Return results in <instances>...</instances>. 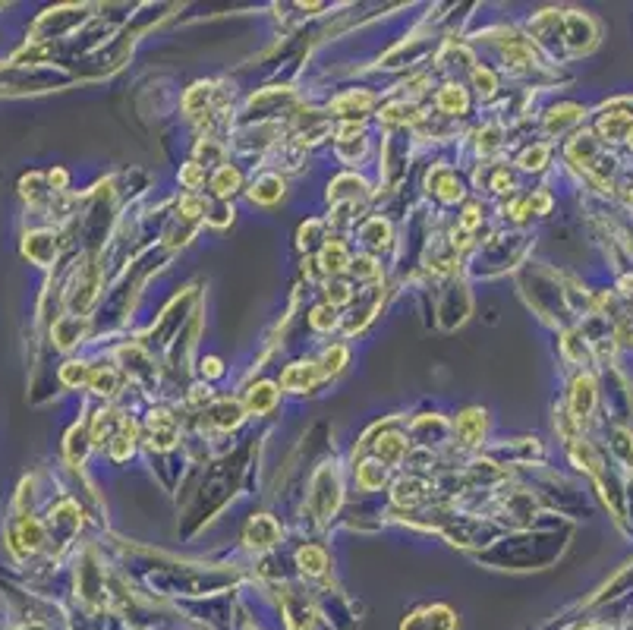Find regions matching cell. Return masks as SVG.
<instances>
[{"mask_svg":"<svg viewBox=\"0 0 633 630\" xmlns=\"http://www.w3.org/2000/svg\"><path fill=\"white\" fill-rule=\"evenodd\" d=\"M312 382H315V365H309V363L290 365V369L284 372V378H280V384H284L287 391H306Z\"/></svg>","mask_w":633,"mask_h":630,"instance_id":"cell-1","label":"cell"},{"mask_svg":"<svg viewBox=\"0 0 633 630\" xmlns=\"http://www.w3.org/2000/svg\"><path fill=\"white\" fill-rule=\"evenodd\" d=\"M274 400H278V391H274L271 384H259V388H253V394H249V410H253V413H265V410L274 407Z\"/></svg>","mask_w":633,"mask_h":630,"instance_id":"cell-2","label":"cell"},{"mask_svg":"<svg viewBox=\"0 0 633 630\" xmlns=\"http://www.w3.org/2000/svg\"><path fill=\"white\" fill-rule=\"evenodd\" d=\"M404 447H406V441L400 438V435H385V438L378 441V457H385L387 463H397V460L404 457Z\"/></svg>","mask_w":633,"mask_h":630,"instance_id":"cell-3","label":"cell"},{"mask_svg":"<svg viewBox=\"0 0 633 630\" xmlns=\"http://www.w3.org/2000/svg\"><path fill=\"white\" fill-rule=\"evenodd\" d=\"M297 561H299V567H303V570H309V573H322V570H325V564H328L325 552H322V548H315V545L303 548Z\"/></svg>","mask_w":633,"mask_h":630,"instance_id":"cell-4","label":"cell"},{"mask_svg":"<svg viewBox=\"0 0 633 630\" xmlns=\"http://www.w3.org/2000/svg\"><path fill=\"white\" fill-rule=\"evenodd\" d=\"M589 407H592V382H589V378H580V382H576V391H574L576 416H586Z\"/></svg>","mask_w":633,"mask_h":630,"instance_id":"cell-5","label":"cell"},{"mask_svg":"<svg viewBox=\"0 0 633 630\" xmlns=\"http://www.w3.org/2000/svg\"><path fill=\"white\" fill-rule=\"evenodd\" d=\"M438 107H444V111H463V107H467V98H463L460 88L448 85L441 94H438Z\"/></svg>","mask_w":633,"mask_h":630,"instance_id":"cell-6","label":"cell"},{"mask_svg":"<svg viewBox=\"0 0 633 630\" xmlns=\"http://www.w3.org/2000/svg\"><path fill=\"white\" fill-rule=\"evenodd\" d=\"M381 479H385V470H381V463H362L360 470V485L362 489H375V485H381Z\"/></svg>","mask_w":633,"mask_h":630,"instance_id":"cell-7","label":"cell"},{"mask_svg":"<svg viewBox=\"0 0 633 630\" xmlns=\"http://www.w3.org/2000/svg\"><path fill=\"white\" fill-rule=\"evenodd\" d=\"M20 536H22V542H26V548H38L41 542H45V533H41V523H35V520L22 523V526H20Z\"/></svg>","mask_w":633,"mask_h":630,"instance_id":"cell-8","label":"cell"},{"mask_svg":"<svg viewBox=\"0 0 633 630\" xmlns=\"http://www.w3.org/2000/svg\"><path fill=\"white\" fill-rule=\"evenodd\" d=\"M92 384H95V391H98V394L111 397V394L117 391V375H114V372H98V375H95V382H92Z\"/></svg>","mask_w":633,"mask_h":630,"instance_id":"cell-9","label":"cell"},{"mask_svg":"<svg viewBox=\"0 0 633 630\" xmlns=\"http://www.w3.org/2000/svg\"><path fill=\"white\" fill-rule=\"evenodd\" d=\"M236 183H240V176H236V170L224 167V170H221V176H218V180H215V189H218V192H230V189H234Z\"/></svg>","mask_w":633,"mask_h":630,"instance_id":"cell-10","label":"cell"},{"mask_svg":"<svg viewBox=\"0 0 633 630\" xmlns=\"http://www.w3.org/2000/svg\"><path fill=\"white\" fill-rule=\"evenodd\" d=\"M312 325H315V328L334 325V309H331V306H318L315 312H312Z\"/></svg>","mask_w":633,"mask_h":630,"instance_id":"cell-11","label":"cell"},{"mask_svg":"<svg viewBox=\"0 0 633 630\" xmlns=\"http://www.w3.org/2000/svg\"><path fill=\"white\" fill-rule=\"evenodd\" d=\"M64 382H66V384L85 382V365H83V363H70V365L64 369Z\"/></svg>","mask_w":633,"mask_h":630,"instance_id":"cell-12","label":"cell"},{"mask_svg":"<svg viewBox=\"0 0 633 630\" xmlns=\"http://www.w3.org/2000/svg\"><path fill=\"white\" fill-rule=\"evenodd\" d=\"M208 375H221V363H218V359H208Z\"/></svg>","mask_w":633,"mask_h":630,"instance_id":"cell-13","label":"cell"},{"mask_svg":"<svg viewBox=\"0 0 633 630\" xmlns=\"http://www.w3.org/2000/svg\"><path fill=\"white\" fill-rule=\"evenodd\" d=\"M630 145H633V130H630Z\"/></svg>","mask_w":633,"mask_h":630,"instance_id":"cell-14","label":"cell"}]
</instances>
